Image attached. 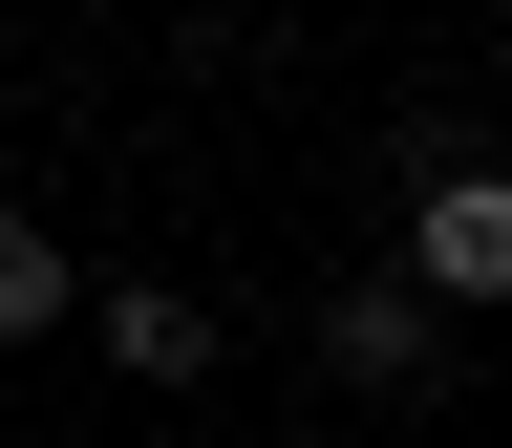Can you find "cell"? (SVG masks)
Instances as JSON below:
<instances>
[{
	"mask_svg": "<svg viewBox=\"0 0 512 448\" xmlns=\"http://www.w3.org/2000/svg\"><path fill=\"white\" fill-rule=\"evenodd\" d=\"M427 363H448V299L427 278H342V299H320V384L384 406V384H427Z\"/></svg>",
	"mask_w": 512,
	"mask_h": 448,
	"instance_id": "7a4b0ae2",
	"label": "cell"
},
{
	"mask_svg": "<svg viewBox=\"0 0 512 448\" xmlns=\"http://www.w3.org/2000/svg\"><path fill=\"white\" fill-rule=\"evenodd\" d=\"M64 299H86V278H64V235L22 214V192H0V342H43V320H64Z\"/></svg>",
	"mask_w": 512,
	"mask_h": 448,
	"instance_id": "277c9868",
	"label": "cell"
},
{
	"mask_svg": "<svg viewBox=\"0 0 512 448\" xmlns=\"http://www.w3.org/2000/svg\"><path fill=\"white\" fill-rule=\"evenodd\" d=\"M107 363H128V384H214V299L128 278V299H107Z\"/></svg>",
	"mask_w": 512,
	"mask_h": 448,
	"instance_id": "3957f363",
	"label": "cell"
},
{
	"mask_svg": "<svg viewBox=\"0 0 512 448\" xmlns=\"http://www.w3.org/2000/svg\"><path fill=\"white\" fill-rule=\"evenodd\" d=\"M406 278H427L448 320H491V299H512V171H470V150H427V171H406Z\"/></svg>",
	"mask_w": 512,
	"mask_h": 448,
	"instance_id": "6da1fadb",
	"label": "cell"
}]
</instances>
